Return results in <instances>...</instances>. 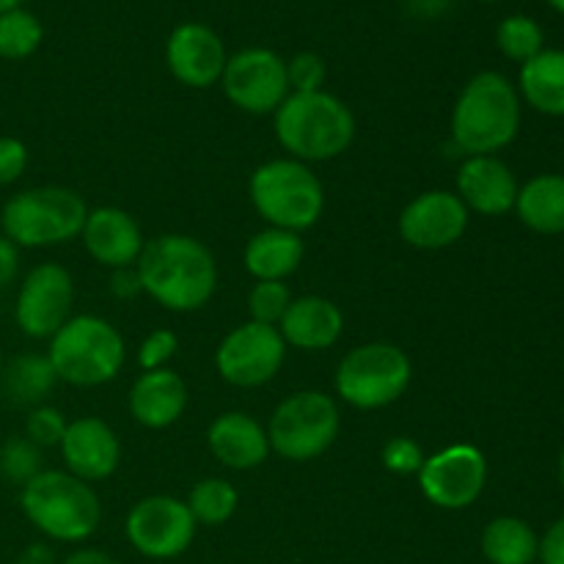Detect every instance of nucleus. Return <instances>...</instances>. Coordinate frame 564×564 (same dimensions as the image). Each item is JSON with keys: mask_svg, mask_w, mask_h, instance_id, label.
<instances>
[{"mask_svg": "<svg viewBox=\"0 0 564 564\" xmlns=\"http://www.w3.org/2000/svg\"><path fill=\"white\" fill-rule=\"evenodd\" d=\"M141 286L169 312H198L218 290V262L191 235H160L143 246L135 262Z\"/></svg>", "mask_w": 564, "mask_h": 564, "instance_id": "f257e3e1", "label": "nucleus"}, {"mask_svg": "<svg viewBox=\"0 0 564 564\" xmlns=\"http://www.w3.org/2000/svg\"><path fill=\"white\" fill-rule=\"evenodd\" d=\"M521 130V94L501 72H479L452 110V141L466 158L496 154Z\"/></svg>", "mask_w": 564, "mask_h": 564, "instance_id": "f03ea898", "label": "nucleus"}, {"mask_svg": "<svg viewBox=\"0 0 564 564\" xmlns=\"http://www.w3.org/2000/svg\"><path fill=\"white\" fill-rule=\"evenodd\" d=\"M275 138L301 163H325L356 141V116L339 97L323 91L290 94L273 113Z\"/></svg>", "mask_w": 564, "mask_h": 564, "instance_id": "7ed1b4c3", "label": "nucleus"}, {"mask_svg": "<svg viewBox=\"0 0 564 564\" xmlns=\"http://www.w3.org/2000/svg\"><path fill=\"white\" fill-rule=\"evenodd\" d=\"M22 516L55 543H83L102 521V505L94 488L69 471H39L20 488Z\"/></svg>", "mask_w": 564, "mask_h": 564, "instance_id": "20e7f679", "label": "nucleus"}, {"mask_svg": "<svg viewBox=\"0 0 564 564\" xmlns=\"http://www.w3.org/2000/svg\"><path fill=\"white\" fill-rule=\"evenodd\" d=\"M248 196L268 226L297 235L312 229L325 213L323 182L295 158L268 160L259 165L248 182Z\"/></svg>", "mask_w": 564, "mask_h": 564, "instance_id": "39448f33", "label": "nucleus"}, {"mask_svg": "<svg viewBox=\"0 0 564 564\" xmlns=\"http://www.w3.org/2000/svg\"><path fill=\"white\" fill-rule=\"evenodd\" d=\"M88 207L72 187L44 185L22 191L3 204L0 229L17 248H50L77 240Z\"/></svg>", "mask_w": 564, "mask_h": 564, "instance_id": "423d86ee", "label": "nucleus"}, {"mask_svg": "<svg viewBox=\"0 0 564 564\" xmlns=\"http://www.w3.org/2000/svg\"><path fill=\"white\" fill-rule=\"evenodd\" d=\"M58 380L80 389H94L119 378L127 361V347L119 330L97 314L69 317L50 339L47 350Z\"/></svg>", "mask_w": 564, "mask_h": 564, "instance_id": "0eeeda50", "label": "nucleus"}, {"mask_svg": "<svg viewBox=\"0 0 564 564\" xmlns=\"http://www.w3.org/2000/svg\"><path fill=\"white\" fill-rule=\"evenodd\" d=\"M413 380V364L391 341L358 345L336 369V394L358 411H380L400 400Z\"/></svg>", "mask_w": 564, "mask_h": 564, "instance_id": "6e6552de", "label": "nucleus"}, {"mask_svg": "<svg viewBox=\"0 0 564 564\" xmlns=\"http://www.w3.org/2000/svg\"><path fill=\"white\" fill-rule=\"evenodd\" d=\"M264 430H268L270 452L284 460H317L339 438V405L325 391H297L275 408Z\"/></svg>", "mask_w": 564, "mask_h": 564, "instance_id": "1a4fd4ad", "label": "nucleus"}, {"mask_svg": "<svg viewBox=\"0 0 564 564\" xmlns=\"http://www.w3.org/2000/svg\"><path fill=\"white\" fill-rule=\"evenodd\" d=\"M284 358L286 341L281 339L279 328L248 319L224 336L215 350V369L229 386L259 389L281 372Z\"/></svg>", "mask_w": 564, "mask_h": 564, "instance_id": "9d476101", "label": "nucleus"}, {"mask_svg": "<svg viewBox=\"0 0 564 564\" xmlns=\"http://www.w3.org/2000/svg\"><path fill=\"white\" fill-rule=\"evenodd\" d=\"M196 518L174 496H147L127 512L124 534L132 549L154 562L176 560L196 540Z\"/></svg>", "mask_w": 564, "mask_h": 564, "instance_id": "9b49d317", "label": "nucleus"}, {"mask_svg": "<svg viewBox=\"0 0 564 564\" xmlns=\"http://www.w3.org/2000/svg\"><path fill=\"white\" fill-rule=\"evenodd\" d=\"M226 99L242 113L268 116L281 108L290 97L286 83V61L275 50L246 47L229 55L226 69L220 75Z\"/></svg>", "mask_w": 564, "mask_h": 564, "instance_id": "f8f14e48", "label": "nucleus"}, {"mask_svg": "<svg viewBox=\"0 0 564 564\" xmlns=\"http://www.w3.org/2000/svg\"><path fill=\"white\" fill-rule=\"evenodd\" d=\"M75 303V281L58 262H42L22 279L17 290L14 323L28 339H53Z\"/></svg>", "mask_w": 564, "mask_h": 564, "instance_id": "ddd939ff", "label": "nucleus"}, {"mask_svg": "<svg viewBox=\"0 0 564 564\" xmlns=\"http://www.w3.org/2000/svg\"><path fill=\"white\" fill-rule=\"evenodd\" d=\"M416 477L430 505L438 510H468L488 482V460L474 444H452L424 457Z\"/></svg>", "mask_w": 564, "mask_h": 564, "instance_id": "4468645a", "label": "nucleus"}, {"mask_svg": "<svg viewBox=\"0 0 564 564\" xmlns=\"http://www.w3.org/2000/svg\"><path fill=\"white\" fill-rule=\"evenodd\" d=\"M468 209L452 191H427L413 198L400 215V235L422 251L449 248L466 235Z\"/></svg>", "mask_w": 564, "mask_h": 564, "instance_id": "2eb2a0df", "label": "nucleus"}, {"mask_svg": "<svg viewBox=\"0 0 564 564\" xmlns=\"http://www.w3.org/2000/svg\"><path fill=\"white\" fill-rule=\"evenodd\" d=\"M226 61H229V53H226L224 39L204 22H182L165 42V64L182 86H215L220 83Z\"/></svg>", "mask_w": 564, "mask_h": 564, "instance_id": "dca6fc26", "label": "nucleus"}, {"mask_svg": "<svg viewBox=\"0 0 564 564\" xmlns=\"http://www.w3.org/2000/svg\"><path fill=\"white\" fill-rule=\"evenodd\" d=\"M61 457L66 471L83 482H102L119 468L121 444L110 424L97 416H83L66 424L61 438Z\"/></svg>", "mask_w": 564, "mask_h": 564, "instance_id": "f3484780", "label": "nucleus"}, {"mask_svg": "<svg viewBox=\"0 0 564 564\" xmlns=\"http://www.w3.org/2000/svg\"><path fill=\"white\" fill-rule=\"evenodd\" d=\"M518 180L510 165L496 154L466 158L457 169V196L466 204L468 213H479L485 218H499L516 209Z\"/></svg>", "mask_w": 564, "mask_h": 564, "instance_id": "a211bd4d", "label": "nucleus"}, {"mask_svg": "<svg viewBox=\"0 0 564 564\" xmlns=\"http://www.w3.org/2000/svg\"><path fill=\"white\" fill-rule=\"evenodd\" d=\"M80 237L94 262L110 270L132 268L141 257L143 246H147L138 220L119 207L88 209Z\"/></svg>", "mask_w": 564, "mask_h": 564, "instance_id": "6ab92c4d", "label": "nucleus"}, {"mask_svg": "<svg viewBox=\"0 0 564 564\" xmlns=\"http://www.w3.org/2000/svg\"><path fill=\"white\" fill-rule=\"evenodd\" d=\"M207 446L220 466L231 471H251L270 455L268 430L242 411H226L209 424Z\"/></svg>", "mask_w": 564, "mask_h": 564, "instance_id": "aec40b11", "label": "nucleus"}, {"mask_svg": "<svg viewBox=\"0 0 564 564\" xmlns=\"http://www.w3.org/2000/svg\"><path fill=\"white\" fill-rule=\"evenodd\" d=\"M341 330H345V314L334 301L323 295L292 297L290 308L279 323V334L286 347H297L306 352L334 347Z\"/></svg>", "mask_w": 564, "mask_h": 564, "instance_id": "412c9836", "label": "nucleus"}, {"mask_svg": "<svg viewBox=\"0 0 564 564\" xmlns=\"http://www.w3.org/2000/svg\"><path fill=\"white\" fill-rule=\"evenodd\" d=\"M130 413L141 427L165 430L182 419L187 408L185 380L169 367L143 372L130 389Z\"/></svg>", "mask_w": 564, "mask_h": 564, "instance_id": "4be33fe9", "label": "nucleus"}, {"mask_svg": "<svg viewBox=\"0 0 564 564\" xmlns=\"http://www.w3.org/2000/svg\"><path fill=\"white\" fill-rule=\"evenodd\" d=\"M303 257H306V242L297 231L268 226L248 240L242 262L257 281H284L301 268Z\"/></svg>", "mask_w": 564, "mask_h": 564, "instance_id": "5701e85b", "label": "nucleus"}, {"mask_svg": "<svg viewBox=\"0 0 564 564\" xmlns=\"http://www.w3.org/2000/svg\"><path fill=\"white\" fill-rule=\"evenodd\" d=\"M523 99L543 116H564V50H543L521 66Z\"/></svg>", "mask_w": 564, "mask_h": 564, "instance_id": "b1692460", "label": "nucleus"}, {"mask_svg": "<svg viewBox=\"0 0 564 564\" xmlns=\"http://www.w3.org/2000/svg\"><path fill=\"white\" fill-rule=\"evenodd\" d=\"M518 218L538 235H562L564 231V176L540 174L518 191Z\"/></svg>", "mask_w": 564, "mask_h": 564, "instance_id": "393cba45", "label": "nucleus"}, {"mask_svg": "<svg viewBox=\"0 0 564 564\" xmlns=\"http://www.w3.org/2000/svg\"><path fill=\"white\" fill-rule=\"evenodd\" d=\"M479 549L490 564H534L540 554V538L523 518L501 516L485 527Z\"/></svg>", "mask_w": 564, "mask_h": 564, "instance_id": "a878e982", "label": "nucleus"}, {"mask_svg": "<svg viewBox=\"0 0 564 564\" xmlns=\"http://www.w3.org/2000/svg\"><path fill=\"white\" fill-rule=\"evenodd\" d=\"M55 383H58V375H55L50 358L36 356V352L17 356L9 367H3V375H0L3 397L11 405L20 408L44 405V400L53 394Z\"/></svg>", "mask_w": 564, "mask_h": 564, "instance_id": "bb28decb", "label": "nucleus"}, {"mask_svg": "<svg viewBox=\"0 0 564 564\" xmlns=\"http://www.w3.org/2000/svg\"><path fill=\"white\" fill-rule=\"evenodd\" d=\"M185 505L191 510V516L196 518V523H202V527H224L237 512L240 494H237V488L229 479L207 477L193 485Z\"/></svg>", "mask_w": 564, "mask_h": 564, "instance_id": "cd10ccee", "label": "nucleus"}, {"mask_svg": "<svg viewBox=\"0 0 564 564\" xmlns=\"http://www.w3.org/2000/svg\"><path fill=\"white\" fill-rule=\"evenodd\" d=\"M44 25L28 9H14L0 14V58L25 61L42 47Z\"/></svg>", "mask_w": 564, "mask_h": 564, "instance_id": "c85d7f7f", "label": "nucleus"}, {"mask_svg": "<svg viewBox=\"0 0 564 564\" xmlns=\"http://www.w3.org/2000/svg\"><path fill=\"white\" fill-rule=\"evenodd\" d=\"M496 47L516 64H527L545 50V33L538 20L527 14H510L496 28Z\"/></svg>", "mask_w": 564, "mask_h": 564, "instance_id": "c756f323", "label": "nucleus"}, {"mask_svg": "<svg viewBox=\"0 0 564 564\" xmlns=\"http://www.w3.org/2000/svg\"><path fill=\"white\" fill-rule=\"evenodd\" d=\"M42 468V449L25 438V435H11L0 446V477L11 485H28Z\"/></svg>", "mask_w": 564, "mask_h": 564, "instance_id": "7c9ffc66", "label": "nucleus"}, {"mask_svg": "<svg viewBox=\"0 0 564 564\" xmlns=\"http://www.w3.org/2000/svg\"><path fill=\"white\" fill-rule=\"evenodd\" d=\"M290 303L292 295L284 281H257L253 290L248 292V314H251L253 323L275 325L279 328Z\"/></svg>", "mask_w": 564, "mask_h": 564, "instance_id": "2f4dec72", "label": "nucleus"}, {"mask_svg": "<svg viewBox=\"0 0 564 564\" xmlns=\"http://www.w3.org/2000/svg\"><path fill=\"white\" fill-rule=\"evenodd\" d=\"M66 419L58 408L53 405H36L31 408L25 419V438L36 444L39 449H53L61 446V438L66 433Z\"/></svg>", "mask_w": 564, "mask_h": 564, "instance_id": "473e14b6", "label": "nucleus"}, {"mask_svg": "<svg viewBox=\"0 0 564 564\" xmlns=\"http://www.w3.org/2000/svg\"><path fill=\"white\" fill-rule=\"evenodd\" d=\"M325 77H328V66L325 58L317 53H297L286 61V83H290V94H312L323 91Z\"/></svg>", "mask_w": 564, "mask_h": 564, "instance_id": "72a5a7b5", "label": "nucleus"}, {"mask_svg": "<svg viewBox=\"0 0 564 564\" xmlns=\"http://www.w3.org/2000/svg\"><path fill=\"white\" fill-rule=\"evenodd\" d=\"M380 460H383V468L391 474H400V477H408V474H419L424 466V452L422 446L413 438H405V435H397L380 452Z\"/></svg>", "mask_w": 564, "mask_h": 564, "instance_id": "f704fd0d", "label": "nucleus"}, {"mask_svg": "<svg viewBox=\"0 0 564 564\" xmlns=\"http://www.w3.org/2000/svg\"><path fill=\"white\" fill-rule=\"evenodd\" d=\"M176 347H180V339H176L174 330L158 328L141 341L138 347V367L143 372H152V369H163L171 358L176 356Z\"/></svg>", "mask_w": 564, "mask_h": 564, "instance_id": "c9c22d12", "label": "nucleus"}, {"mask_svg": "<svg viewBox=\"0 0 564 564\" xmlns=\"http://www.w3.org/2000/svg\"><path fill=\"white\" fill-rule=\"evenodd\" d=\"M28 169V147L14 135H0V187L14 185Z\"/></svg>", "mask_w": 564, "mask_h": 564, "instance_id": "e433bc0d", "label": "nucleus"}, {"mask_svg": "<svg viewBox=\"0 0 564 564\" xmlns=\"http://www.w3.org/2000/svg\"><path fill=\"white\" fill-rule=\"evenodd\" d=\"M538 560L543 564H564V516L540 538Z\"/></svg>", "mask_w": 564, "mask_h": 564, "instance_id": "4c0bfd02", "label": "nucleus"}, {"mask_svg": "<svg viewBox=\"0 0 564 564\" xmlns=\"http://www.w3.org/2000/svg\"><path fill=\"white\" fill-rule=\"evenodd\" d=\"M20 275V248L0 235V292L9 290Z\"/></svg>", "mask_w": 564, "mask_h": 564, "instance_id": "58836bf2", "label": "nucleus"}, {"mask_svg": "<svg viewBox=\"0 0 564 564\" xmlns=\"http://www.w3.org/2000/svg\"><path fill=\"white\" fill-rule=\"evenodd\" d=\"M110 292H113L116 297H121V301L141 295L143 286H141V275H138L135 264H132V268L113 270V275H110Z\"/></svg>", "mask_w": 564, "mask_h": 564, "instance_id": "ea45409f", "label": "nucleus"}, {"mask_svg": "<svg viewBox=\"0 0 564 564\" xmlns=\"http://www.w3.org/2000/svg\"><path fill=\"white\" fill-rule=\"evenodd\" d=\"M455 0H402L405 11L416 20H438L452 9Z\"/></svg>", "mask_w": 564, "mask_h": 564, "instance_id": "a19ab883", "label": "nucleus"}, {"mask_svg": "<svg viewBox=\"0 0 564 564\" xmlns=\"http://www.w3.org/2000/svg\"><path fill=\"white\" fill-rule=\"evenodd\" d=\"M14 564H55V554L50 545L44 543H31L20 551Z\"/></svg>", "mask_w": 564, "mask_h": 564, "instance_id": "79ce46f5", "label": "nucleus"}, {"mask_svg": "<svg viewBox=\"0 0 564 564\" xmlns=\"http://www.w3.org/2000/svg\"><path fill=\"white\" fill-rule=\"evenodd\" d=\"M61 564H121V562L113 560V556L105 554V551L99 549H80L75 551V554L66 556Z\"/></svg>", "mask_w": 564, "mask_h": 564, "instance_id": "37998d69", "label": "nucleus"}, {"mask_svg": "<svg viewBox=\"0 0 564 564\" xmlns=\"http://www.w3.org/2000/svg\"><path fill=\"white\" fill-rule=\"evenodd\" d=\"M25 6V0H0V14H6V11H14V9H22Z\"/></svg>", "mask_w": 564, "mask_h": 564, "instance_id": "c03bdc74", "label": "nucleus"}, {"mask_svg": "<svg viewBox=\"0 0 564 564\" xmlns=\"http://www.w3.org/2000/svg\"><path fill=\"white\" fill-rule=\"evenodd\" d=\"M545 3H549L554 11H560V14L564 17V0H545Z\"/></svg>", "mask_w": 564, "mask_h": 564, "instance_id": "a18cd8bd", "label": "nucleus"}, {"mask_svg": "<svg viewBox=\"0 0 564 564\" xmlns=\"http://www.w3.org/2000/svg\"><path fill=\"white\" fill-rule=\"evenodd\" d=\"M560 482H562V488H564V449H562V455H560Z\"/></svg>", "mask_w": 564, "mask_h": 564, "instance_id": "49530a36", "label": "nucleus"}, {"mask_svg": "<svg viewBox=\"0 0 564 564\" xmlns=\"http://www.w3.org/2000/svg\"><path fill=\"white\" fill-rule=\"evenodd\" d=\"M0 375H3V350H0Z\"/></svg>", "mask_w": 564, "mask_h": 564, "instance_id": "de8ad7c7", "label": "nucleus"}, {"mask_svg": "<svg viewBox=\"0 0 564 564\" xmlns=\"http://www.w3.org/2000/svg\"><path fill=\"white\" fill-rule=\"evenodd\" d=\"M479 3H499V0H479Z\"/></svg>", "mask_w": 564, "mask_h": 564, "instance_id": "09e8293b", "label": "nucleus"}]
</instances>
